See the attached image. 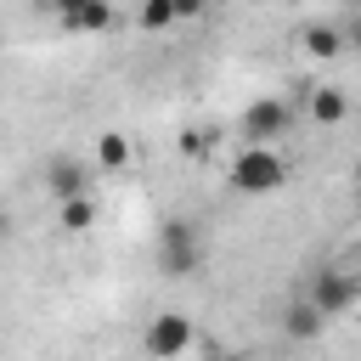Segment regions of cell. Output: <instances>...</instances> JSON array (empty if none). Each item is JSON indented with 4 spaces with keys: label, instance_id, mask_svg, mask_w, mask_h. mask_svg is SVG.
<instances>
[{
    "label": "cell",
    "instance_id": "13",
    "mask_svg": "<svg viewBox=\"0 0 361 361\" xmlns=\"http://www.w3.org/2000/svg\"><path fill=\"white\" fill-rule=\"evenodd\" d=\"M135 23H141L147 34H158V28H169V23H180V11H175V0H147V6L135 11Z\"/></svg>",
    "mask_w": 361,
    "mask_h": 361
},
{
    "label": "cell",
    "instance_id": "5",
    "mask_svg": "<svg viewBox=\"0 0 361 361\" xmlns=\"http://www.w3.org/2000/svg\"><path fill=\"white\" fill-rule=\"evenodd\" d=\"M305 299H310V305H316V310H322V316L333 322V316H344V310H350V305L361 299V282H350L344 271L322 265V271L310 276V293H305Z\"/></svg>",
    "mask_w": 361,
    "mask_h": 361
},
{
    "label": "cell",
    "instance_id": "8",
    "mask_svg": "<svg viewBox=\"0 0 361 361\" xmlns=\"http://www.w3.org/2000/svg\"><path fill=\"white\" fill-rule=\"evenodd\" d=\"M305 113H310L316 124H344V118H350V96H344L338 85H316V90L305 96Z\"/></svg>",
    "mask_w": 361,
    "mask_h": 361
},
{
    "label": "cell",
    "instance_id": "2",
    "mask_svg": "<svg viewBox=\"0 0 361 361\" xmlns=\"http://www.w3.org/2000/svg\"><path fill=\"white\" fill-rule=\"evenodd\" d=\"M192 344H197V327L186 310H152L141 327V355H152V361H180Z\"/></svg>",
    "mask_w": 361,
    "mask_h": 361
},
{
    "label": "cell",
    "instance_id": "16",
    "mask_svg": "<svg viewBox=\"0 0 361 361\" xmlns=\"http://www.w3.org/2000/svg\"><path fill=\"white\" fill-rule=\"evenodd\" d=\"M355 220H361V192H355Z\"/></svg>",
    "mask_w": 361,
    "mask_h": 361
},
{
    "label": "cell",
    "instance_id": "12",
    "mask_svg": "<svg viewBox=\"0 0 361 361\" xmlns=\"http://www.w3.org/2000/svg\"><path fill=\"white\" fill-rule=\"evenodd\" d=\"M96 164L102 169H124L130 164V135L124 130H102L96 135Z\"/></svg>",
    "mask_w": 361,
    "mask_h": 361
},
{
    "label": "cell",
    "instance_id": "10",
    "mask_svg": "<svg viewBox=\"0 0 361 361\" xmlns=\"http://www.w3.org/2000/svg\"><path fill=\"white\" fill-rule=\"evenodd\" d=\"M299 45H305L316 62H333V56L344 51V23H310V28L299 34Z\"/></svg>",
    "mask_w": 361,
    "mask_h": 361
},
{
    "label": "cell",
    "instance_id": "6",
    "mask_svg": "<svg viewBox=\"0 0 361 361\" xmlns=\"http://www.w3.org/2000/svg\"><path fill=\"white\" fill-rule=\"evenodd\" d=\"M45 192L56 197V203H73V197H90V164L85 158H51L45 164Z\"/></svg>",
    "mask_w": 361,
    "mask_h": 361
},
{
    "label": "cell",
    "instance_id": "1",
    "mask_svg": "<svg viewBox=\"0 0 361 361\" xmlns=\"http://www.w3.org/2000/svg\"><path fill=\"white\" fill-rule=\"evenodd\" d=\"M226 180H231V192H243V197H271V192L288 186V158H282L276 147H237Z\"/></svg>",
    "mask_w": 361,
    "mask_h": 361
},
{
    "label": "cell",
    "instance_id": "17",
    "mask_svg": "<svg viewBox=\"0 0 361 361\" xmlns=\"http://www.w3.org/2000/svg\"><path fill=\"white\" fill-rule=\"evenodd\" d=\"M231 361H248V355H231Z\"/></svg>",
    "mask_w": 361,
    "mask_h": 361
},
{
    "label": "cell",
    "instance_id": "7",
    "mask_svg": "<svg viewBox=\"0 0 361 361\" xmlns=\"http://www.w3.org/2000/svg\"><path fill=\"white\" fill-rule=\"evenodd\" d=\"M56 17H62V28L102 34V28L113 23V6H107V0H56Z\"/></svg>",
    "mask_w": 361,
    "mask_h": 361
},
{
    "label": "cell",
    "instance_id": "9",
    "mask_svg": "<svg viewBox=\"0 0 361 361\" xmlns=\"http://www.w3.org/2000/svg\"><path fill=\"white\" fill-rule=\"evenodd\" d=\"M282 333H288V338H322V333H327V316H322L310 299H293V305L282 310Z\"/></svg>",
    "mask_w": 361,
    "mask_h": 361
},
{
    "label": "cell",
    "instance_id": "3",
    "mask_svg": "<svg viewBox=\"0 0 361 361\" xmlns=\"http://www.w3.org/2000/svg\"><path fill=\"white\" fill-rule=\"evenodd\" d=\"M197 265H203L197 226H192V220H169V226L158 231V271L175 276V282H186V276H197Z\"/></svg>",
    "mask_w": 361,
    "mask_h": 361
},
{
    "label": "cell",
    "instance_id": "11",
    "mask_svg": "<svg viewBox=\"0 0 361 361\" xmlns=\"http://www.w3.org/2000/svg\"><path fill=\"white\" fill-rule=\"evenodd\" d=\"M56 226H62L68 237H85V231L96 226V197H73V203H62V209H56Z\"/></svg>",
    "mask_w": 361,
    "mask_h": 361
},
{
    "label": "cell",
    "instance_id": "14",
    "mask_svg": "<svg viewBox=\"0 0 361 361\" xmlns=\"http://www.w3.org/2000/svg\"><path fill=\"white\" fill-rule=\"evenodd\" d=\"M333 271H344L350 282H361V237H355V243H350V248H344V254L333 259Z\"/></svg>",
    "mask_w": 361,
    "mask_h": 361
},
{
    "label": "cell",
    "instance_id": "4",
    "mask_svg": "<svg viewBox=\"0 0 361 361\" xmlns=\"http://www.w3.org/2000/svg\"><path fill=\"white\" fill-rule=\"evenodd\" d=\"M288 124H293V107H288L282 96H259V102L243 107L237 135H243V147H276V141L288 135Z\"/></svg>",
    "mask_w": 361,
    "mask_h": 361
},
{
    "label": "cell",
    "instance_id": "15",
    "mask_svg": "<svg viewBox=\"0 0 361 361\" xmlns=\"http://www.w3.org/2000/svg\"><path fill=\"white\" fill-rule=\"evenodd\" d=\"M344 45H355V51H361V6L344 17Z\"/></svg>",
    "mask_w": 361,
    "mask_h": 361
}]
</instances>
